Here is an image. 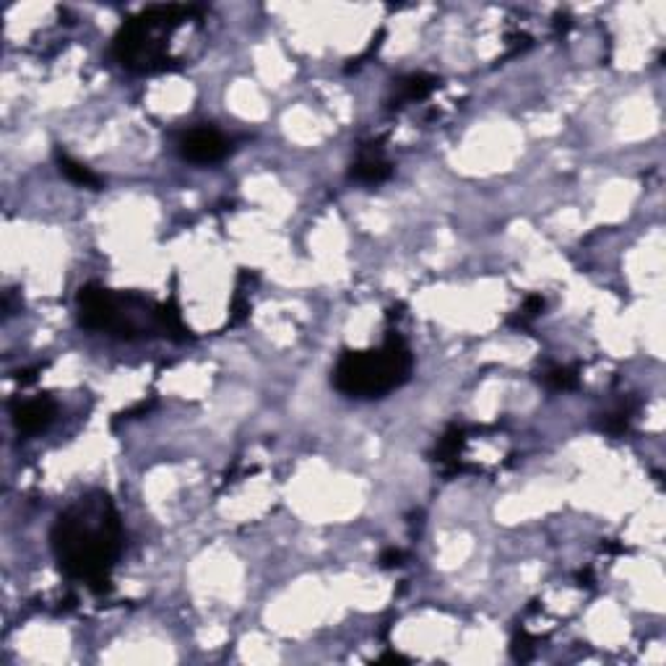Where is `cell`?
Listing matches in <instances>:
<instances>
[{"mask_svg":"<svg viewBox=\"0 0 666 666\" xmlns=\"http://www.w3.org/2000/svg\"><path fill=\"white\" fill-rule=\"evenodd\" d=\"M61 570L94 594L110 591V573L122 549L121 513L107 492H89L71 503L50 531Z\"/></svg>","mask_w":666,"mask_h":666,"instance_id":"1","label":"cell"},{"mask_svg":"<svg viewBox=\"0 0 666 666\" xmlns=\"http://www.w3.org/2000/svg\"><path fill=\"white\" fill-rule=\"evenodd\" d=\"M414 367L406 341L395 331L388 333L380 349L344 352L333 367V388L349 398H383L401 388Z\"/></svg>","mask_w":666,"mask_h":666,"instance_id":"2","label":"cell"},{"mask_svg":"<svg viewBox=\"0 0 666 666\" xmlns=\"http://www.w3.org/2000/svg\"><path fill=\"white\" fill-rule=\"evenodd\" d=\"M201 13L198 5H149L141 13L130 16L118 31L112 53L122 68L136 73H159L172 68L167 55L170 34L187 21L190 16Z\"/></svg>","mask_w":666,"mask_h":666,"instance_id":"3","label":"cell"},{"mask_svg":"<svg viewBox=\"0 0 666 666\" xmlns=\"http://www.w3.org/2000/svg\"><path fill=\"white\" fill-rule=\"evenodd\" d=\"M159 307L162 304L149 303L138 295H115L102 284H87L79 292V323L87 331L133 341L162 333Z\"/></svg>","mask_w":666,"mask_h":666,"instance_id":"4","label":"cell"},{"mask_svg":"<svg viewBox=\"0 0 666 666\" xmlns=\"http://www.w3.org/2000/svg\"><path fill=\"white\" fill-rule=\"evenodd\" d=\"M178 152L185 162H193V164H216L229 154V141L216 128L201 125V128H190L182 133L178 141Z\"/></svg>","mask_w":666,"mask_h":666,"instance_id":"5","label":"cell"},{"mask_svg":"<svg viewBox=\"0 0 666 666\" xmlns=\"http://www.w3.org/2000/svg\"><path fill=\"white\" fill-rule=\"evenodd\" d=\"M55 414H58L55 401L47 395H39V398L13 406V427L21 437H34L55 422Z\"/></svg>","mask_w":666,"mask_h":666,"instance_id":"6","label":"cell"},{"mask_svg":"<svg viewBox=\"0 0 666 666\" xmlns=\"http://www.w3.org/2000/svg\"><path fill=\"white\" fill-rule=\"evenodd\" d=\"M391 175H394V164L386 159L380 141L362 144L360 152H357V159L352 162L349 178L364 182V185H380V182L388 180Z\"/></svg>","mask_w":666,"mask_h":666,"instance_id":"7","label":"cell"},{"mask_svg":"<svg viewBox=\"0 0 666 666\" xmlns=\"http://www.w3.org/2000/svg\"><path fill=\"white\" fill-rule=\"evenodd\" d=\"M437 87H440V81L435 76H429V73H409V76L395 81V99L391 107H401V104H409V102L427 99Z\"/></svg>","mask_w":666,"mask_h":666,"instance_id":"8","label":"cell"},{"mask_svg":"<svg viewBox=\"0 0 666 666\" xmlns=\"http://www.w3.org/2000/svg\"><path fill=\"white\" fill-rule=\"evenodd\" d=\"M58 167H61V172L68 178V180L73 182V185H81V187H91V190H99L102 187V178L99 175H94L87 164H81V162H76L73 156H68L65 152L58 149Z\"/></svg>","mask_w":666,"mask_h":666,"instance_id":"9","label":"cell"},{"mask_svg":"<svg viewBox=\"0 0 666 666\" xmlns=\"http://www.w3.org/2000/svg\"><path fill=\"white\" fill-rule=\"evenodd\" d=\"M463 443H466V432H463V427L454 424V427H451V429L440 437V443H437V461H440V463H445V466H451V471H461V466H458V455H461Z\"/></svg>","mask_w":666,"mask_h":666,"instance_id":"10","label":"cell"},{"mask_svg":"<svg viewBox=\"0 0 666 666\" xmlns=\"http://www.w3.org/2000/svg\"><path fill=\"white\" fill-rule=\"evenodd\" d=\"M545 386L552 391H573L578 388V370L576 367H552L545 372Z\"/></svg>","mask_w":666,"mask_h":666,"instance_id":"11","label":"cell"},{"mask_svg":"<svg viewBox=\"0 0 666 666\" xmlns=\"http://www.w3.org/2000/svg\"><path fill=\"white\" fill-rule=\"evenodd\" d=\"M630 409L628 406H622V409H617V412H612V414H606L604 420V429L609 435H622L628 427H630Z\"/></svg>","mask_w":666,"mask_h":666,"instance_id":"12","label":"cell"},{"mask_svg":"<svg viewBox=\"0 0 666 666\" xmlns=\"http://www.w3.org/2000/svg\"><path fill=\"white\" fill-rule=\"evenodd\" d=\"M542 310H545V300H542L539 295H531V297H526L523 307L518 310V312H520V315H518V323H520V326H526L529 321H534L537 315H542Z\"/></svg>","mask_w":666,"mask_h":666,"instance_id":"13","label":"cell"},{"mask_svg":"<svg viewBox=\"0 0 666 666\" xmlns=\"http://www.w3.org/2000/svg\"><path fill=\"white\" fill-rule=\"evenodd\" d=\"M513 656L518 662H529L534 656V640H531V636L526 630H520L513 637Z\"/></svg>","mask_w":666,"mask_h":666,"instance_id":"14","label":"cell"},{"mask_svg":"<svg viewBox=\"0 0 666 666\" xmlns=\"http://www.w3.org/2000/svg\"><path fill=\"white\" fill-rule=\"evenodd\" d=\"M404 560H406V554H404L401 549H386V552L380 554V565H383V568H401Z\"/></svg>","mask_w":666,"mask_h":666,"instance_id":"15","label":"cell"},{"mask_svg":"<svg viewBox=\"0 0 666 666\" xmlns=\"http://www.w3.org/2000/svg\"><path fill=\"white\" fill-rule=\"evenodd\" d=\"M378 662H380V664H383V662H401V664H406V659L398 656V654H386V656H380Z\"/></svg>","mask_w":666,"mask_h":666,"instance_id":"16","label":"cell"}]
</instances>
